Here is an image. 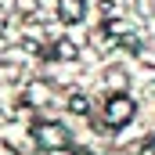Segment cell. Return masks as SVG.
I'll list each match as a JSON object with an SVG mask.
<instances>
[{"mask_svg":"<svg viewBox=\"0 0 155 155\" xmlns=\"http://www.w3.org/2000/svg\"><path fill=\"white\" fill-rule=\"evenodd\" d=\"M54 11H58V22H65V25H79V22L87 18L90 4H87V0H54Z\"/></svg>","mask_w":155,"mask_h":155,"instance_id":"cell-3","label":"cell"},{"mask_svg":"<svg viewBox=\"0 0 155 155\" xmlns=\"http://www.w3.org/2000/svg\"><path fill=\"white\" fill-rule=\"evenodd\" d=\"M47 58H51V61H76L79 58V47L76 43H72V40H54V43H51V47H47Z\"/></svg>","mask_w":155,"mask_h":155,"instance_id":"cell-5","label":"cell"},{"mask_svg":"<svg viewBox=\"0 0 155 155\" xmlns=\"http://www.w3.org/2000/svg\"><path fill=\"white\" fill-rule=\"evenodd\" d=\"M144 144V155H155V137H148V141H141Z\"/></svg>","mask_w":155,"mask_h":155,"instance_id":"cell-8","label":"cell"},{"mask_svg":"<svg viewBox=\"0 0 155 155\" xmlns=\"http://www.w3.org/2000/svg\"><path fill=\"white\" fill-rule=\"evenodd\" d=\"M4 123H7V116H4V108H0V126H4Z\"/></svg>","mask_w":155,"mask_h":155,"instance_id":"cell-9","label":"cell"},{"mask_svg":"<svg viewBox=\"0 0 155 155\" xmlns=\"http://www.w3.org/2000/svg\"><path fill=\"white\" fill-rule=\"evenodd\" d=\"M29 134H33V141H36L40 152H61V148H72V134H69V126L58 123V119H36V123L29 126Z\"/></svg>","mask_w":155,"mask_h":155,"instance_id":"cell-2","label":"cell"},{"mask_svg":"<svg viewBox=\"0 0 155 155\" xmlns=\"http://www.w3.org/2000/svg\"><path fill=\"white\" fill-rule=\"evenodd\" d=\"M137 119V101L126 94V90H116V94H108V101H105V108H101V130H123V126H130Z\"/></svg>","mask_w":155,"mask_h":155,"instance_id":"cell-1","label":"cell"},{"mask_svg":"<svg viewBox=\"0 0 155 155\" xmlns=\"http://www.w3.org/2000/svg\"><path fill=\"white\" fill-rule=\"evenodd\" d=\"M105 83H108V87H112V94H116V90H123V87L130 83V76H126V69L112 65V69H105Z\"/></svg>","mask_w":155,"mask_h":155,"instance_id":"cell-7","label":"cell"},{"mask_svg":"<svg viewBox=\"0 0 155 155\" xmlns=\"http://www.w3.org/2000/svg\"><path fill=\"white\" fill-rule=\"evenodd\" d=\"M65 108H69L72 116H90V97L79 94V90H72V94L65 97Z\"/></svg>","mask_w":155,"mask_h":155,"instance_id":"cell-6","label":"cell"},{"mask_svg":"<svg viewBox=\"0 0 155 155\" xmlns=\"http://www.w3.org/2000/svg\"><path fill=\"white\" fill-rule=\"evenodd\" d=\"M54 101V83H29L22 94V105H51Z\"/></svg>","mask_w":155,"mask_h":155,"instance_id":"cell-4","label":"cell"}]
</instances>
